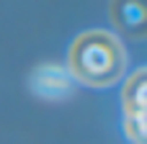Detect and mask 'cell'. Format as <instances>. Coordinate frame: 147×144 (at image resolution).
<instances>
[{"label":"cell","mask_w":147,"mask_h":144,"mask_svg":"<svg viewBox=\"0 0 147 144\" xmlns=\"http://www.w3.org/2000/svg\"><path fill=\"white\" fill-rule=\"evenodd\" d=\"M111 23L121 36L142 39L147 33V3L145 0H111Z\"/></svg>","instance_id":"3"},{"label":"cell","mask_w":147,"mask_h":144,"mask_svg":"<svg viewBox=\"0 0 147 144\" xmlns=\"http://www.w3.org/2000/svg\"><path fill=\"white\" fill-rule=\"evenodd\" d=\"M124 49L119 39L106 31H85L75 39L70 49V70L72 75L93 88H103L116 82L124 75Z\"/></svg>","instance_id":"1"},{"label":"cell","mask_w":147,"mask_h":144,"mask_svg":"<svg viewBox=\"0 0 147 144\" xmlns=\"http://www.w3.org/2000/svg\"><path fill=\"white\" fill-rule=\"evenodd\" d=\"M70 85H72V80H70V75L62 70V67H57V64H44V67H39L36 72H34V77H31V88H34V93L36 95H41V98H62L65 93H70Z\"/></svg>","instance_id":"4"},{"label":"cell","mask_w":147,"mask_h":144,"mask_svg":"<svg viewBox=\"0 0 147 144\" xmlns=\"http://www.w3.org/2000/svg\"><path fill=\"white\" fill-rule=\"evenodd\" d=\"M145 77L147 72L140 70L127 80L124 88V126L137 144H145Z\"/></svg>","instance_id":"2"}]
</instances>
